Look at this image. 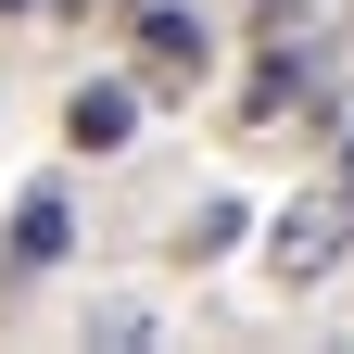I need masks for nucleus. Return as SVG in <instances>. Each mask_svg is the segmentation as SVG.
<instances>
[{"label": "nucleus", "instance_id": "nucleus-3", "mask_svg": "<svg viewBox=\"0 0 354 354\" xmlns=\"http://www.w3.org/2000/svg\"><path fill=\"white\" fill-rule=\"evenodd\" d=\"M140 64H152V88H190L215 51H203V13H165V0H152V13H140Z\"/></svg>", "mask_w": 354, "mask_h": 354}, {"label": "nucleus", "instance_id": "nucleus-2", "mask_svg": "<svg viewBox=\"0 0 354 354\" xmlns=\"http://www.w3.org/2000/svg\"><path fill=\"white\" fill-rule=\"evenodd\" d=\"M140 102H152L140 76H88L76 102H64V140H76L88 165H102V152H127V140H140Z\"/></svg>", "mask_w": 354, "mask_h": 354}, {"label": "nucleus", "instance_id": "nucleus-1", "mask_svg": "<svg viewBox=\"0 0 354 354\" xmlns=\"http://www.w3.org/2000/svg\"><path fill=\"white\" fill-rule=\"evenodd\" d=\"M342 253H354V190H342V177H329V190H304V203H279V228H266L279 291H317Z\"/></svg>", "mask_w": 354, "mask_h": 354}, {"label": "nucleus", "instance_id": "nucleus-4", "mask_svg": "<svg viewBox=\"0 0 354 354\" xmlns=\"http://www.w3.org/2000/svg\"><path fill=\"white\" fill-rule=\"evenodd\" d=\"M64 241H76V203L64 190H26L13 203V266H64Z\"/></svg>", "mask_w": 354, "mask_h": 354}, {"label": "nucleus", "instance_id": "nucleus-6", "mask_svg": "<svg viewBox=\"0 0 354 354\" xmlns=\"http://www.w3.org/2000/svg\"><path fill=\"white\" fill-rule=\"evenodd\" d=\"M342 190H354V127H342Z\"/></svg>", "mask_w": 354, "mask_h": 354}, {"label": "nucleus", "instance_id": "nucleus-7", "mask_svg": "<svg viewBox=\"0 0 354 354\" xmlns=\"http://www.w3.org/2000/svg\"><path fill=\"white\" fill-rule=\"evenodd\" d=\"M0 13H38V0H0Z\"/></svg>", "mask_w": 354, "mask_h": 354}, {"label": "nucleus", "instance_id": "nucleus-5", "mask_svg": "<svg viewBox=\"0 0 354 354\" xmlns=\"http://www.w3.org/2000/svg\"><path fill=\"white\" fill-rule=\"evenodd\" d=\"M241 228H253V215H241V203H228V190H215V203H203V215H190V228H177V253H190V266H215V253H228V241H241Z\"/></svg>", "mask_w": 354, "mask_h": 354}]
</instances>
